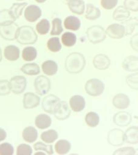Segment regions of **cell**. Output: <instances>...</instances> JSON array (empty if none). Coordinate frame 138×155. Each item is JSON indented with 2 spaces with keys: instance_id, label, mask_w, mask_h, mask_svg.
Wrapping results in <instances>:
<instances>
[{
  "instance_id": "obj_1",
  "label": "cell",
  "mask_w": 138,
  "mask_h": 155,
  "mask_svg": "<svg viewBox=\"0 0 138 155\" xmlns=\"http://www.w3.org/2000/svg\"><path fill=\"white\" fill-rule=\"evenodd\" d=\"M86 66V59L84 55L79 52H72L68 55L65 62V67L67 72L71 74L81 72Z\"/></svg>"
},
{
  "instance_id": "obj_2",
  "label": "cell",
  "mask_w": 138,
  "mask_h": 155,
  "mask_svg": "<svg viewBox=\"0 0 138 155\" xmlns=\"http://www.w3.org/2000/svg\"><path fill=\"white\" fill-rule=\"evenodd\" d=\"M16 39L22 45L34 44L37 41V35L32 27L24 26L19 28Z\"/></svg>"
},
{
  "instance_id": "obj_3",
  "label": "cell",
  "mask_w": 138,
  "mask_h": 155,
  "mask_svg": "<svg viewBox=\"0 0 138 155\" xmlns=\"http://www.w3.org/2000/svg\"><path fill=\"white\" fill-rule=\"evenodd\" d=\"M86 34L88 39L93 44L101 43L106 39V31L100 26H93L90 27L87 30Z\"/></svg>"
},
{
  "instance_id": "obj_4",
  "label": "cell",
  "mask_w": 138,
  "mask_h": 155,
  "mask_svg": "<svg viewBox=\"0 0 138 155\" xmlns=\"http://www.w3.org/2000/svg\"><path fill=\"white\" fill-rule=\"evenodd\" d=\"M85 91L90 96H99L104 91V84L98 79H91L85 85Z\"/></svg>"
},
{
  "instance_id": "obj_5",
  "label": "cell",
  "mask_w": 138,
  "mask_h": 155,
  "mask_svg": "<svg viewBox=\"0 0 138 155\" xmlns=\"http://www.w3.org/2000/svg\"><path fill=\"white\" fill-rule=\"evenodd\" d=\"M18 30L19 27L15 22L6 26H0V35L4 39L12 41L17 39Z\"/></svg>"
},
{
  "instance_id": "obj_6",
  "label": "cell",
  "mask_w": 138,
  "mask_h": 155,
  "mask_svg": "<svg viewBox=\"0 0 138 155\" xmlns=\"http://www.w3.org/2000/svg\"><path fill=\"white\" fill-rule=\"evenodd\" d=\"M34 86L37 94L39 95H44L51 89V81L46 77L39 76L35 80Z\"/></svg>"
},
{
  "instance_id": "obj_7",
  "label": "cell",
  "mask_w": 138,
  "mask_h": 155,
  "mask_svg": "<svg viewBox=\"0 0 138 155\" xmlns=\"http://www.w3.org/2000/svg\"><path fill=\"white\" fill-rule=\"evenodd\" d=\"M60 101H61L58 97L52 95V94H50L43 99L42 104V108L48 113L54 114L57 107L59 106Z\"/></svg>"
},
{
  "instance_id": "obj_8",
  "label": "cell",
  "mask_w": 138,
  "mask_h": 155,
  "mask_svg": "<svg viewBox=\"0 0 138 155\" xmlns=\"http://www.w3.org/2000/svg\"><path fill=\"white\" fill-rule=\"evenodd\" d=\"M108 142L113 146H122L125 142L124 132L117 128L111 130L108 134Z\"/></svg>"
},
{
  "instance_id": "obj_9",
  "label": "cell",
  "mask_w": 138,
  "mask_h": 155,
  "mask_svg": "<svg viewBox=\"0 0 138 155\" xmlns=\"http://www.w3.org/2000/svg\"><path fill=\"white\" fill-rule=\"evenodd\" d=\"M11 91L14 94H22L26 87V79L23 76H15L11 78Z\"/></svg>"
},
{
  "instance_id": "obj_10",
  "label": "cell",
  "mask_w": 138,
  "mask_h": 155,
  "mask_svg": "<svg viewBox=\"0 0 138 155\" xmlns=\"http://www.w3.org/2000/svg\"><path fill=\"white\" fill-rule=\"evenodd\" d=\"M106 33L110 38L119 39L125 35V28L123 25L113 24L110 25L106 28Z\"/></svg>"
},
{
  "instance_id": "obj_11",
  "label": "cell",
  "mask_w": 138,
  "mask_h": 155,
  "mask_svg": "<svg viewBox=\"0 0 138 155\" xmlns=\"http://www.w3.org/2000/svg\"><path fill=\"white\" fill-rule=\"evenodd\" d=\"M42 10L36 5H31L24 11V17L28 21L35 22L42 16Z\"/></svg>"
},
{
  "instance_id": "obj_12",
  "label": "cell",
  "mask_w": 138,
  "mask_h": 155,
  "mask_svg": "<svg viewBox=\"0 0 138 155\" xmlns=\"http://www.w3.org/2000/svg\"><path fill=\"white\" fill-rule=\"evenodd\" d=\"M132 117L127 112L121 111L116 113L113 117V122L119 127L127 126L131 123Z\"/></svg>"
},
{
  "instance_id": "obj_13",
  "label": "cell",
  "mask_w": 138,
  "mask_h": 155,
  "mask_svg": "<svg viewBox=\"0 0 138 155\" xmlns=\"http://www.w3.org/2000/svg\"><path fill=\"white\" fill-rule=\"evenodd\" d=\"M40 98L37 94L32 92H27L24 95L23 104L26 109H32L39 106Z\"/></svg>"
},
{
  "instance_id": "obj_14",
  "label": "cell",
  "mask_w": 138,
  "mask_h": 155,
  "mask_svg": "<svg viewBox=\"0 0 138 155\" xmlns=\"http://www.w3.org/2000/svg\"><path fill=\"white\" fill-rule=\"evenodd\" d=\"M54 114L56 119L59 120H65L69 118L71 114V110L66 101H60Z\"/></svg>"
},
{
  "instance_id": "obj_15",
  "label": "cell",
  "mask_w": 138,
  "mask_h": 155,
  "mask_svg": "<svg viewBox=\"0 0 138 155\" xmlns=\"http://www.w3.org/2000/svg\"><path fill=\"white\" fill-rule=\"evenodd\" d=\"M113 104L117 109H126L130 105V99L123 93L117 94L113 99Z\"/></svg>"
},
{
  "instance_id": "obj_16",
  "label": "cell",
  "mask_w": 138,
  "mask_h": 155,
  "mask_svg": "<svg viewBox=\"0 0 138 155\" xmlns=\"http://www.w3.org/2000/svg\"><path fill=\"white\" fill-rule=\"evenodd\" d=\"M110 64V59L103 54H97L93 59V66L95 68L104 71L109 68Z\"/></svg>"
},
{
  "instance_id": "obj_17",
  "label": "cell",
  "mask_w": 138,
  "mask_h": 155,
  "mask_svg": "<svg viewBox=\"0 0 138 155\" xmlns=\"http://www.w3.org/2000/svg\"><path fill=\"white\" fill-rule=\"evenodd\" d=\"M86 102L84 97L80 95H75L70 99V106L74 112H81L84 109Z\"/></svg>"
},
{
  "instance_id": "obj_18",
  "label": "cell",
  "mask_w": 138,
  "mask_h": 155,
  "mask_svg": "<svg viewBox=\"0 0 138 155\" xmlns=\"http://www.w3.org/2000/svg\"><path fill=\"white\" fill-rule=\"evenodd\" d=\"M122 66L125 71L128 72L138 71V57L135 56H129L124 59Z\"/></svg>"
},
{
  "instance_id": "obj_19",
  "label": "cell",
  "mask_w": 138,
  "mask_h": 155,
  "mask_svg": "<svg viewBox=\"0 0 138 155\" xmlns=\"http://www.w3.org/2000/svg\"><path fill=\"white\" fill-rule=\"evenodd\" d=\"M68 6L72 12L77 15L84 14L85 3L83 0H68Z\"/></svg>"
},
{
  "instance_id": "obj_20",
  "label": "cell",
  "mask_w": 138,
  "mask_h": 155,
  "mask_svg": "<svg viewBox=\"0 0 138 155\" xmlns=\"http://www.w3.org/2000/svg\"><path fill=\"white\" fill-rule=\"evenodd\" d=\"M20 51L18 47L13 45H10L6 47L4 50V56L7 60L15 61L19 58Z\"/></svg>"
},
{
  "instance_id": "obj_21",
  "label": "cell",
  "mask_w": 138,
  "mask_h": 155,
  "mask_svg": "<svg viewBox=\"0 0 138 155\" xmlns=\"http://www.w3.org/2000/svg\"><path fill=\"white\" fill-rule=\"evenodd\" d=\"M125 141L130 144L138 143V127L132 126L128 128L124 132Z\"/></svg>"
},
{
  "instance_id": "obj_22",
  "label": "cell",
  "mask_w": 138,
  "mask_h": 155,
  "mask_svg": "<svg viewBox=\"0 0 138 155\" xmlns=\"http://www.w3.org/2000/svg\"><path fill=\"white\" fill-rule=\"evenodd\" d=\"M42 69L45 74L48 76H52L57 73L58 71V66L56 62L52 60H48L42 64Z\"/></svg>"
},
{
  "instance_id": "obj_23",
  "label": "cell",
  "mask_w": 138,
  "mask_h": 155,
  "mask_svg": "<svg viewBox=\"0 0 138 155\" xmlns=\"http://www.w3.org/2000/svg\"><path fill=\"white\" fill-rule=\"evenodd\" d=\"M16 20L11 11L10 10H2L0 11V26H6V25L14 23Z\"/></svg>"
},
{
  "instance_id": "obj_24",
  "label": "cell",
  "mask_w": 138,
  "mask_h": 155,
  "mask_svg": "<svg viewBox=\"0 0 138 155\" xmlns=\"http://www.w3.org/2000/svg\"><path fill=\"white\" fill-rule=\"evenodd\" d=\"M22 137L25 141L31 143L36 141L38 137V133L34 127L29 126L24 130L22 132Z\"/></svg>"
},
{
  "instance_id": "obj_25",
  "label": "cell",
  "mask_w": 138,
  "mask_h": 155,
  "mask_svg": "<svg viewBox=\"0 0 138 155\" xmlns=\"http://www.w3.org/2000/svg\"><path fill=\"white\" fill-rule=\"evenodd\" d=\"M51 118L46 114H40L35 120V124L39 129H46L51 126Z\"/></svg>"
},
{
  "instance_id": "obj_26",
  "label": "cell",
  "mask_w": 138,
  "mask_h": 155,
  "mask_svg": "<svg viewBox=\"0 0 138 155\" xmlns=\"http://www.w3.org/2000/svg\"><path fill=\"white\" fill-rule=\"evenodd\" d=\"M81 26V21L75 16H69L64 20V27L67 30L78 31Z\"/></svg>"
},
{
  "instance_id": "obj_27",
  "label": "cell",
  "mask_w": 138,
  "mask_h": 155,
  "mask_svg": "<svg viewBox=\"0 0 138 155\" xmlns=\"http://www.w3.org/2000/svg\"><path fill=\"white\" fill-rule=\"evenodd\" d=\"M130 14L129 10L124 6H120L115 9L113 17L116 21H124L130 17Z\"/></svg>"
},
{
  "instance_id": "obj_28",
  "label": "cell",
  "mask_w": 138,
  "mask_h": 155,
  "mask_svg": "<svg viewBox=\"0 0 138 155\" xmlns=\"http://www.w3.org/2000/svg\"><path fill=\"white\" fill-rule=\"evenodd\" d=\"M71 143L67 140H59L55 144V148L56 152L59 154H66L69 153L71 150Z\"/></svg>"
},
{
  "instance_id": "obj_29",
  "label": "cell",
  "mask_w": 138,
  "mask_h": 155,
  "mask_svg": "<svg viewBox=\"0 0 138 155\" xmlns=\"http://www.w3.org/2000/svg\"><path fill=\"white\" fill-rule=\"evenodd\" d=\"M100 15H101V12L98 8L91 4H87L86 15H85V17L87 19L95 20L98 19Z\"/></svg>"
},
{
  "instance_id": "obj_30",
  "label": "cell",
  "mask_w": 138,
  "mask_h": 155,
  "mask_svg": "<svg viewBox=\"0 0 138 155\" xmlns=\"http://www.w3.org/2000/svg\"><path fill=\"white\" fill-rule=\"evenodd\" d=\"M21 71L28 75H37L40 72V68L38 64L31 63L24 64L21 68Z\"/></svg>"
},
{
  "instance_id": "obj_31",
  "label": "cell",
  "mask_w": 138,
  "mask_h": 155,
  "mask_svg": "<svg viewBox=\"0 0 138 155\" xmlns=\"http://www.w3.org/2000/svg\"><path fill=\"white\" fill-rule=\"evenodd\" d=\"M37 51L35 48L32 46H28L24 48L22 51V58L24 61H31L37 58Z\"/></svg>"
},
{
  "instance_id": "obj_32",
  "label": "cell",
  "mask_w": 138,
  "mask_h": 155,
  "mask_svg": "<svg viewBox=\"0 0 138 155\" xmlns=\"http://www.w3.org/2000/svg\"><path fill=\"white\" fill-rule=\"evenodd\" d=\"M62 41L65 46L72 47L76 44L77 36L75 33L70 32H66L62 35Z\"/></svg>"
},
{
  "instance_id": "obj_33",
  "label": "cell",
  "mask_w": 138,
  "mask_h": 155,
  "mask_svg": "<svg viewBox=\"0 0 138 155\" xmlns=\"http://www.w3.org/2000/svg\"><path fill=\"white\" fill-rule=\"evenodd\" d=\"M122 24L125 28V35H129L134 31L135 27L138 26V18H130L126 21L122 22Z\"/></svg>"
},
{
  "instance_id": "obj_34",
  "label": "cell",
  "mask_w": 138,
  "mask_h": 155,
  "mask_svg": "<svg viewBox=\"0 0 138 155\" xmlns=\"http://www.w3.org/2000/svg\"><path fill=\"white\" fill-rule=\"evenodd\" d=\"M57 138H58V133L55 130H49L42 132L41 134L42 140L47 143H53Z\"/></svg>"
},
{
  "instance_id": "obj_35",
  "label": "cell",
  "mask_w": 138,
  "mask_h": 155,
  "mask_svg": "<svg viewBox=\"0 0 138 155\" xmlns=\"http://www.w3.org/2000/svg\"><path fill=\"white\" fill-rule=\"evenodd\" d=\"M85 121L90 127H96L99 123V117L95 112H90L85 117Z\"/></svg>"
},
{
  "instance_id": "obj_36",
  "label": "cell",
  "mask_w": 138,
  "mask_h": 155,
  "mask_svg": "<svg viewBox=\"0 0 138 155\" xmlns=\"http://www.w3.org/2000/svg\"><path fill=\"white\" fill-rule=\"evenodd\" d=\"M47 47L50 51L57 52L62 49V44L58 37H52L49 39L47 42Z\"/></svg>"
},
{
  "instance_id": "obj_37",
  "label": "cell",
  "mask_w": 138,
  "mask_h": 155,
  "mask_svg": "<svg viewBox=\"0 0 138 155\" xmlns=\"http://www.w3.org/2000/svg\"><path fill=\"white\" fill-rule=\"evenodd\" d=\"M37 31L39 34L42 35L47 34L50 30V23L46 19H42L41 21L38 22V24L36 26Z\"/></svg>"
},
{
  "instance_id": "obj_38",
  "label": "cell",
  "mask_w": 138,
  "mask_h": 155,
  "mask_svg": "<svg viewBox=\"0 0 138 155\" xmlns=\"http://www.w3.org/2000/svg\"><path fill=\"white\" fill-rule=\"evenodd\" d=\"M62 21L59 18H55L52 21V30L51 32V35H59L63 31L62 26Z\"/></svg>"
},
{
  "instance_id": "obj_39",
  "label": "cell",
  "mask_w": 138,
  "mask_h": 155,
  "mask_svg": "<svg viewBox=\"0 0 138 155\" xmlns=\"http://www.w3.org/2000/svg\"><path fill=\"white\" fill-rule=\"evenodd\" d=\"M27 6V3L25 2V3H15L12 4V6H11V9L10 11H11V12L12 13V15L15 17V18L17 19L22 15V11L24 9L25 7Z\"/></svg>"
},
{
  "instance_id": "obj_40",
  "label": "cell",
  "mask_w": 138,
  "mask_h": 155,
  "mask_svg": "<svg viewBox=\"0 0 138 155\" xmlns=\"http://www.w3.org/2000/svg\"><path fill=\"white\" fill-rule=\"evenodd\" d=\"M126 81L130 88L138 90V72L127 76Z\"/></svg>"
},
{
  "instance_id": "obj_41",
  "label": "cell",
  "mask_w": 138,
  "mask_h": 155,
  "mask_svg": "<svg viewBox=\"0 0 138 155\" xmlns=\"http://www.w3.org/2000/svg\"><path fill=\"white\" fill-rule=\"evenodd\" d=\"M34 149L36 151H44L49 154H53V150L51 145H46L42 142H37L34 144Z\"/></svg>"
},
{
  "instance_id": "obj_42",
  "label": "cell",
  "mask_w": 138,
  "mask_h": 155,
  "mask_svg": "<svg viewBox=\"0 0 138 155\" xmlns=\"http://www.w3.org/2000/svg\"><path fill=\"white\" fill-rule=\"evenodd\" d=\"M11 91V84L7 80L0 81V95H7Z\"/></svg>"
},
{
  "instance_id": "obj_43",
  "label": "cell",
  "mask_w": 138,
  "mask_h": 155,
  "mask_svg": "<svg viewBox=\"0 0 138 155\" xmlns=\"http://www.w3.org/2000/svg\"><path fill=\"white\" fill-rule=\"evenodd\" d=\"M14 153V148L11 144L4 143L0 144V154L12 155Z\"/></svg>"
},
{
  "instance_id": "obj_44",
  "label": "cell",
  "mask_w": 138,
  "mask_h": 155,
  "mask_svg": "<svg viewBox=\"0 0 138 155\" xmlns=\"http://www.w3.org/2000/svg\"><path fill=\"white\" fill-rule=\"evenodd\" d=\"M32 153V147L27 144H21L17 147V154L18 155H30Z\"/></svg>"
},
{
  "instance_id": "obj_45",
  "label": "cell",
  "mask_w": 138,
  "mask_h": 155,
  "mask_svg": "<svg viewBox=\"0 0 138 155\" xmlns=\"http://www.w3.org/2000/svg\"><path fill=\"white\" fill-rule=\"evenodd\" d=\"M124 6L133 12H138V0H124Z\"/></svg>"
},
{
  "instance_id": "obj_46",
  "label": "cell",
  "mask_w": 138,
  "mask_h": 155,
  "mask_svg": "<svg viewBox=\"0 0 138 155\" xmlns=\"http://www.w3.org/2000/svg\"><path fill=\"white\" fill-rule=\"evenodd\" d=\"M118 0H101L102 6L106 10H111L117 6Z\"/></svg>"
},
{
  "instance_id": "obj_47",
  "label": "cell",
  "mask_w": 138,
  "mask_h": 155,
  "mask_svg": "<svg viewBox=\"0 0 138 155\" xmlns=\"http://www.w3.org/2000/svg\"><path fill=\"white\" fill-rule=\"evenodd\" d=\"M135 150L132 147H125L117 150L113 152L114 154H135Z\"/></svg>"
},
{
  "instance_id": "obj_48",
  "label": "cell",
  "mask_w": 138,
  "mask_h": 155,
  "mask_svg": "<svg viewBox=\"0 0 138 155\" xmlns=\"http://www.w3.org/2000/svg\"><path fill=\"white\" fill-rule=\"evenodd\" d=\"M130 46L134 51L138 52V33L135 34V35L132 37L130 41Z\"/></svg>"
},
{
  "instance_id": "obj_49",
  "label": "cell",
  "mask_w": 138,
  "mask_h": 155,
  "mask_svg": "<svg viewBox=\"0 0 138 155\" xmlns=\"http://www.w3.org/2000/svg\"><path fill=\"white\" fill-rule=\"evenodd\" d=\"M6 138V132L2 128H0V141H4Z\"/></svg>"
},
{
  "instance_id": "obj_50",
  "label": "cell",
  "mask_w": 138,
  "mask_h": 155,
  "mask_svg": "<svg viewBox=\"0 0 138 155\" xmlns=\"http://www.w3.org/2000/svg\"><path fill=\"white\" fill-rule=\"evenodd\" d=\"M35 1L37 2V3H39V4H42V3H44L46 1V0H35Z\"/></svg>"
},
{
  "instance_id": "obj_51",
  "label": "cell",
  "mask_w": 138,
  "mask_h": 155,
  "mask_svg": "<svg viewBox=\"0 0 138 155\" xmlns=\"http://www.w3.org/2000/svg\"><path fill=\"white\" fill-rule=\"evenodd\" d=\"M35 154H36V155H40V154H42V155H44L45 154L44 153V152H36Z\"/></svg>"
},
{
  "instance_id": "obj_52",
  "label": "cell",
  "mask_w": 138,
  "mask_h": 155,
  "mask_svg": "<svg viewBox=\"0 0 138 155\" xmlns=\"http://www.w3.org/2000/svg\"><path fill=\"white\" fill-rule=\"evenodd\" d=\"M2 51H1V48H0V61H2Z\"/></svg>"
},
{
  "instance_id": "obj_53",
  "label": "cell",
  "mask_w": 138,
  "mask_h": 155,
  "mask_svg": "<svg viewBox=\"0 0 138 155\" xmlns=\"http://www.w3.org/2000/svg\"><path fill=\"white\" fill-rule=\"evenodd\" d=\"M19 1H23V0H19Z\"/></svg>"
}]
</instances>
